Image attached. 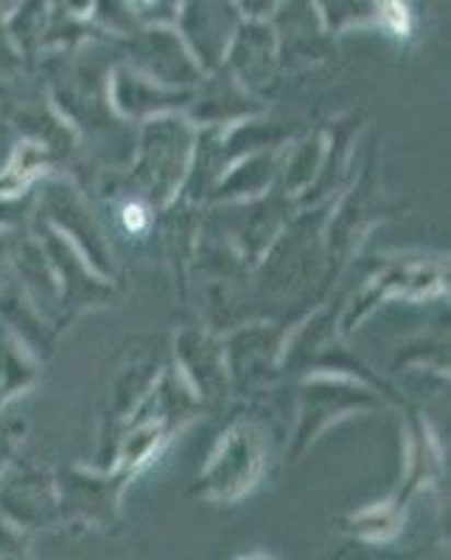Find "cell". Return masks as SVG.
I'll return each mask as SVG.
<instances>
[{
  "label": "cell",
  "mask_w": 451,
  "mask_h": 560,
  "mask_svg": "<svg viewBox=\"0 0 451 560\" xmlns=\"http://www.w3.org/2000/svg\"><path fill=\"white\" fill-rule=\"evenodd\" d=\"M384 20H388V26L393 28L398 37H407L413 23H409V9L404 0H388L384 3Z\"/></svg>",
  "instance_id": "cell-1"
},
{
  "label": "cell",
  "mask_w": 451,
  "mask_h": 560,
  "mask_svg": "<svg viewBox=\"0 0 451 560\" xmlns=\"http://www.w3.org/2000/svg\"><path fill=\"white\" fill-rule=\"evenodd\" d=\"M124 224H127V230H132V233H143L149 224L147 210L140 208V205H127V208H124Z\"/></svg>",
  "instance_id": "cell-2"
}]
</instances>
